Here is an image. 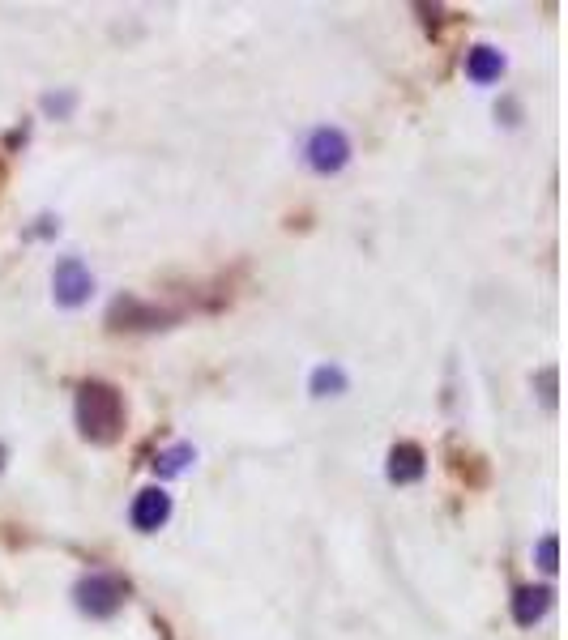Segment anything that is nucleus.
<instances>
[{
  "label": "nucleus",
  "instance_id": "obj_13",
  "mask_svg": "<svg viewBox=\"0 0 568 640\" xmlns=\"http://www.w3.org/2000/svg\"><path fill=\"white\" fill-rule=\"evenodd\" d=\"M69 107H73V94H60V99L56 94H47L43 99V111H52V116H69Z\"/></svg>",
  "mask_w": 568,
  "mask_h": 640
},
{
  "label": "nucleus",
  "instance_id": "obj_1",
  "mask_svg": "<svg viewBox=\"0 0 568 640\" xmlns=\"http://www.w3.org/2000/svg\"><path fill=\"white\" fill-rule=\"evenodd\" d=\"M77 427L90 444H112L124 427V397L103 380H86L77 389Z\"/></svg>",
  "mask_w": 568,
  "mask_h": 640
},
{
  "label": "nucleus",
  "instance_id": "obj_4",
  "mask_svg": "<svg viewBox=\"0 0 568 640\" xmlns=\"http://www.w3.org/2000/svg\"><path fill=\"white\" fill-rule=\"evenodd\" d=\"M52 295L60 308H82L94 295V274L86 269L82 256H65V261L52 269Z\"/></svg>",
  "mask_w": 568,
  "mask_h": 640
},
{
  "label": "nucleus",
  "instance_id": "obj_8",
  "mask_svg": "<svg viewBox=\"0 0 568 640\" xmlns=\"http://www.w3.org/2000/svg\"><path fill=\"white\" fill-rule=\"evenodd\" d=\"M547 611H551V589L547 585H522L513 594V619L522 623V628H534Z\"/></svg>",
  "mask_w": 568,
  "mask_h": 640
},
{
  "label": "nucleus",
  "instance_id": "obj_7",
  "mask_svg": "<svg viewBox=\"0 0 568 640\" xmlns=\"http://www.w3.org/2000/svg\"><path fill=\"white\" fill-rule=\"evenodd\" d=\"M385 474H389V483H398V487L419 483V478L428 474V453H423L419 444H410V440L393 444V448H389V466H385Z\"/></svg>",
  "mask_w": 568,
  "mask_h": 640
},
{
  "label": "nucleus",
  "instance_id": "obj_12",
  "mask_svg": "<svg viewBox=\"0 0 568 640\" xmlns=\"http://www.w3.org/2000/svg\"><path fill=\"white\" fill-rule=\"evenodd\" d=\"M534 555H539V568H543V572H556V568H560V538H556V534L539 538V547H534Z\"/></svg>",
  "mask_w": 568,
  "mask_h": 640
},
{
  "label": "nucleus",
  "instance_id": "obj_9",
  "mask_svg": "<svg viewBox=\"0 0 568 640\" xmlns=\"http://www.w3.org/2000/svg\"><path fill=\"white\" fill-rule=\"evenodd\" d=\"M500 73H504V56L496 52V47L479 43V47H470V52H466V77H470L475 86L500 82Z\"/></svg>",
  "mask_w": 568,
  "mask_h": 640
},
{
  "label": "nucleus",
  "instance_id": "obj_6",
  "mask_svg": "<svg viewBox=\"0 0 568 640\" xmlns=\"http://www.w3.org/2000/svg\"><path fill=\"white\" fill-rule=\"evenodd\" d=\"M129 521H133V530H141V534L163 530V525L171 521V495H167L163 487L137 491V500H133V508H129Z\"/></svg>",
  "mask_w": 568,
  "mask_h": 640
},
{
  "label": "nucleus",
  "instance_id": "obj_11",
  "mask_svg": "<svg viewBox=\"0 0 568 640\" xmlns=\"http://www.w3.org/2000/svg\"><path fill=\"white\" fill-rule=\"evenodd\" d=\"M312 393H317V397L346 393V372H342V367H317V372H312Z\"/></svg>",
  "mask_w": 568,
  "mask_h": 640
},
{
  "label": "nucleus",
  "instance_id": "obj_10",
  "mask_svg": "<svg viewBox=\"0 0 568 640\" xmlns=\"http://www.w3.org/2000/svg\"><path fill=\"white\" fill-rule=\"evenodd\" d=\"M193 461H197L193 444H171V448H163V453L154 457V470H159V478H180Z\"/></svg>",
  "mask_w": 568,
  "mask_h": 640
},
{
  "label": "nucleus",
  "instance_id": "obj_14",
  "mask_svg": "<svg viewBox=\"0 0 568 640\" xmlns=\"http://www.w3.org/2000/svg\"><path fill=\"white\" fill-rule=\"evenodd\" d=\"M0 457H5V448H0ZM0 466H5V461H0Z\"/></svg>",
  "mask_w": 568,
  "mask_h": 640
},
{
  "label": "nucleus",
  "instance_id": "obj_2",
  "mask_svg": "<svg viewBox=\"0 0 568 640\" xmlns=\"http://www.w3.org/2000/svg\"><path fill=\"white\" fill-rule=\"evenodd\" d=\"M124 594H129V585H124L120 576H112V572H90V576H82V581L73 585L77 611L90 615V619H112V615H120Z\"/></svg>",
  "mask_w": 568,
  "mask_h": 640
},
{
  "label": "nucleus",
  "instance_id": "obj_5",
  "mask_svg": "<svg viewBox=\"0 0 568 640\" xmlns=\"http://www.w3.org/2000/svg\"><path fill=\"white\" fill-rule=\"evenodd\" d=\"M167 320L171 316L163 308H150V303H141L133 295H120L112 303V312H107V325L112 329H163Z\"/></svg>",
  "mask_w": 568,
  "mask_h": 640
},
{
  "label": "nucleus",
  "instance_id": "obj_3",
  "mask_svg": "<svg viewBox=\"0 0 568 640\" xmlns=\"http://www.w3.org/2000/svg\"><path fill=\"white\" fill-rule=\"evenodd\" d=\"M304 158H308V167L317 171V175H338L346 163H351V141H346L342 128H317V133L308 137V146H304Z\"/></svg>",
  "mask_w": 568,
  "mask_h": 640
}]
</instances>
